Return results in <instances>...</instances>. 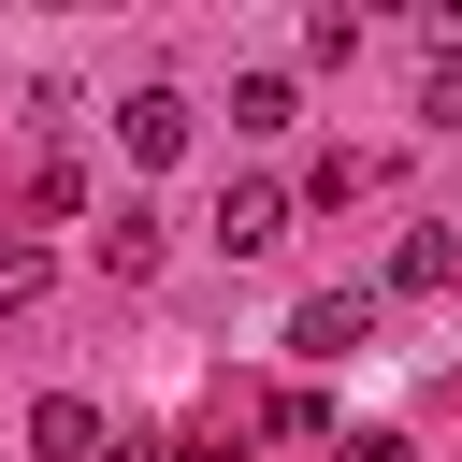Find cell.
<instances>
[{
	"label": "cell",
	"instance_id": "cell-1",
	"mask_svg": "<svg viewBox=\"0 0 462 462\" xmlns=\"http://www.w3.org/2000/svg\"><path fill=\"white\" fill-rule=\"evenodd\" d=\"M289 346H303V361L375 346V289H303V303H289Z\"/></svg>",
	"mask_w": 462,
	"mask_h": 462
},
{
	"label": "cell",
	"instance_id": "cell-2",
	"mask_svg": "<svg viewBox=\"0 0 462 462\" xmlns=\"http://www.w3.org/2000/svg\"><path fill=\"white\" fill-rule=\"evenodd\" d=\"M217 245H231V260H274V245H289V188H274V173H245V188L217 202Z\"/></svg>",
	"mask_w": 462,
	"mask_h": 462
},
{
	"label": "cell",
	"instance_id": "cell-3",
	"mask_svg": "<svg viewBox=\"0 0 462 462\" xmlns=\"http://www.w3.org/2000/svg\"><path fill=\"white\" fill-rule=\"evenodd\" d=\"M101 448H116V433H101L87 390H43V404H29V462H101Z\"/></svg>",
	"mask_w": 462,
	"mask_h": 462
},
{
	"label": "cell",
	"instance_id": "cell-4",
	"mask_svg": "<svg viewBox=\"0 0 462 462\" xmlns=\"http://www.w3.org/2000/svg\"><path fill=\"white\" fill-rule=\"evenodd\" d=\"M116 144H130L144 173H159V159H188V101H173V87H130V101H116Z\"/></svg>",
	"mask_w": 462,
	"mask_h": 462
},
{
	"label": "cell",
	"instance_id": "cell-5",
	"mask_svg": "<svg viewBox=\"0 0 462 462\" xmlns=\"http://www.w3.org/2000/svg\"><path fill=\"white\" fill-rule=\"evenodd\" d=\"M87 245H101V274H159V217H144V202H116Z\"/></svg>",
	"mask_w": 462,
	"mask_h": 462
},
{
	"label": "cell",
	"instance_id": "cell-6",
	"mask_svg": "<svg viewBox=\"0 0 462 462\" xmlns=\"http://www.w3.org/2000/svg\"><path fill=\"white\" fill-rule=\"evenodd\" d=\"M390 289H462V231H404L390 245Z\"/></svg>",
	"mask_w": 462,
	"mask_h": 462
},
{
	"label": "cell",
	"instance_id": "cell-7",
	"mask_svg": "<svg viewBox=\"0 0 462 462\" xmlns=\"http://www.w3.org/2000/svg\"><path fill=\"white\" fill-rule=\"evenodd\" d=\"M231 130H289V72H245L231 87Z\"/></svg>",
	"mask_w": 462,
	"mask_h": 462
},
{
	"label": "cell",
	"instance_id": "cell-8",
	"mask_svg": "<svg viewBox=\"0 0 462 462\" xmlns=\"http://www.w3.org/2000/svg\"><path fill=\"white\" fill-rule=\"evenodd\" d=\"M14 303H43V245H0V318Z\"/></svg>",
	"mask_w": 462,
	"mask_h": 462
},
{
	"label": "cell",
	"instance_id": "cell-9",
	"mask_svg": "<svg viewBox=\"0 0 462 462\" xmlns=\"http://www.w3.org/2000/svg\"><path fill=\"white\" fill-rule=\"evenodd\" d=\"M419 43H433V72H462V0H433V14H419Z\"/></svg>",
	"mask_w": 462,
	"mask_h": 462
},
{
	"label": "cell",
	"instance_id": "cell-10",
	"mask_svg": "<svg viewBox=\"0 0 462 462\" xmlns=\"http://www.w3.org/2000/svg\"><path fill=\"white\" fill-rule=\"evenodd\" d=\"M419 116H433V130H462V72H433V87H419Z\"/></svg>",
	"mask_w": 462,
	"mask_h": 462
},
{
	"label": "cell",
	"instance_id": "cell-11",
	"mask_svg": "<svg viewBox=\"0 0 462 462\" xmlns=\"http://www.w3.org/2000/svg\"><path fill=\"white\" fill-rule=\"evenodd\" d=\"M101 462H173V448H101Z\"/></svg>",
	"mask_w": 462,
	"mask_h": 462
}]
</instances>
